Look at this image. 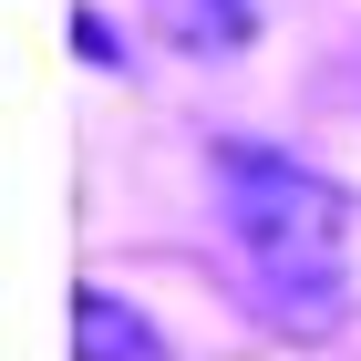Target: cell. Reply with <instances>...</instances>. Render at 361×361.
<instances>
[{"label":"cell","mask_w":361,"mask_h":361,"mask_svg":"<svg viewBox=\"0 0 361 361\" xmlns=\"http://www.w3.org/2000/svg\"><path fill=\"white\" fill-rule=\"evenodd\" d=\"M217 227L248 269V300L269 331L331 341L351 320V196L320 166H300L258 135H227L217 145Z\"/></svg>","instance_id":"obj_1"},{"label":"cell","mask_w":361,"mask_h":361,"mask_svg":"<svg viewBox=\"0 0 361 361\" xmlns=\"http://www.w3.org/2000/svg\"><path fill=\"white\" fill-rule=\"evenodd\" d=\"M73 351L83 361H166V341H155V320H145L135 300L83 289V300H73Z\"/></svg>","instance_id":"obj_2"},{"label":"cell","mask_w":361,"mask_h":361,"mask_svg":"<svg viewBox=\"0 0 361 361\" xmlns=\"http://www.w3.org/2000/svg\"><path fill=\"white\" fill-rule=\"evenodd\" d=\"M166 21L186 31V42H248L258 0H166Z\"/></svg>","instance_id":"obj_3"}]
</instances>
